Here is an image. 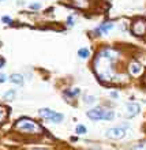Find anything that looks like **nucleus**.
Here are the masks:
<instances>
[{"label": "nucleus", "mask_w": 146, "mask_h": 150, "mask_svg": "<svg viewBox=\"0 0 146 150\" xmlns=\"http://www.w3.org/2000/svg\"><path fill=\"white\" fill-rule=\"evenodd\" d=\"M4 64H6V60H4L3 57H0V68H3Z\"/></svg>", "instance_id": "nucleus-20"}, {"label": "nucleus", "mask_w": 146, "mask_h": 150, "mask_svg": "<svg viewBox=\"0 0 146 150\" xmlns=\"http://www.w3.org/2000/svg\"><path fill=\"white\" fill-rule=\"evenodd\" d=\"M111 96H112V97H118V93H115L113 91V93H111Z\"/></svg>", "instance_id": "nucleus-22"}, {"label": "nucleus", "mask_w": 146, "mask_h": 150, "mask_svg": "<svg viewBox=\"0 0 146 150\" xmlns=\"http://www.w3.org/2000/svg\"><path fill=\"white\" fill-rule=\"evenodd\" d=\"M10 81H11L12 83H15V85H22V83H23V76L21 74H12L11 76H10Z\"/></svg>", "instance_id": "nucleus-10"}, {"label": "nucleus", "mask_w": 146, "mask_h": 150, "mask_svg": "<svg viewBox=\"0 0 146 150\" xmlns=\"http://www.w3.org/2000/svg\"><path fill=\"white\" fill-rule=\"evenodd\" d=\"M34 150H43V149H34Z\"/></svg>", "instance_id": "nucleus-23"}, {"label": "nucleus", "mask_w": 146, "mask_h": 150, "mask_svg": "<svg viewBox=\"0 0 146 150\" xmlns=\"http://www.w3.org/2000/svg\"><path fill=\"white\" fill-rule=\"evenodd\" d=\"M7 117H8V108L3 107V105H0V124L6 122V120H7Z\"/></svg>", "instance_id": "nucleus-9"}, {"label": "nucleus", "mask_w": 146, "mask_h": 150, "mask_svg": "<svg viewBox=\"0 0 146 150\" xmlns=\"http://www.w3.org/2000/svg\"><path fill=\"white\" fill-rule=\"evenodd\" d=\"M131 32L134 33L135 36H143L146 34V21L138 19L135 21L133 26H131Z\"/></svg>", "instance_id": "nucleus-5"}, {"label": "nucleus", "mask_w": 146, "mask_h": 150, "mask_svg": "<svg viewBox=\"0 0 146 150\" xmlns=\"http://www.w3.org/2000/svg\"><path fill=\"white\" fill-rule=\"evenodd\" d=\"M75 132H77V134H86V127L85 126H81V124H79V126H77V128H75Z\"/></svg>", "instance_id": "nucleus-13"}, {"label": "nucleus", "mask_w": 146, "mask_h": 150, "mask_svg": "<svg viewBox=\"0 0 146 150\" xmlns=\"http://www.w3.org/2000/svg\"><path fill=\"white\" fill-rule=\"evenodd\" d=\"M130 71H131V74L138 75V74H141V71H142V67L137 63H133L131 64V67H130Z\"/></svg>", "instance_id": "nucleus-11"}, {"label": "nucleus", "mask_w": 146, "mask_h": 150, "mask_svg": "<svg viewBox=\"0 0 146 150\" xmlns=\"http://www.w3.org/2000/svg\"><path fill=\"white\" fill-rule=\"evenodd\" d=\"M116 59V52L112 48H104L100 52H97L94 60V70L96 74L101 81H113V64Z\"/></svg>", "instance_id": "nucleus-1"}, {"label": "nucleus", "mask_w": 146, "mask_h": 150, "mask_svg": "<svg viewBox=\"0 0 146 150\" xmlns=\"http://www.w3.org/2000/svg\"><path fill=\"white\" fill-rule=\"evenodd\" d=\"M14 96H15V91L10 90V91H7V93L4 94V100H7V101H11V100L14 98Z\"/></svg>", "instance_id": "nucleus-14"}, {"label": "nucleus", "mask_w": 146, "mask_h": 150, "mask_svg": "<svg viewBox=\"0 0 146 150\" xmlns=\"http://www.w3.org/2000/svg\"><path fill=\"white\" fill-rule=\"evenodd\" d=\"M72 25H74L72 23V18L70 16V18H68V26H72Z\"/></svg>", "instance_id": "nucleus-21"}, {"label": "nucleus", "mask_w": 146, "mask_h": 150, "mask_svg": "<svg viewBox=\"0 0 146 150\" xmlns=\"http://www.w3.org/2000/svg\"><path fill=\"white\" fill-rule=\"evenodd\" d=\"M6 78H7V76H6L4 74H0V83H4V82H6Z\"/></svg>", "instance_id": "nucleus-19"}, {"label": "nucleus", "mask_w": 146, "mask_h": 150, "mask_svg": "<svg viewBox=\"0 0 146 150\" xmlns=\"http://www.w3.org/2000/svg\"><path fill=\"white\" fill-rule=\"evenodd\" d=\"M1 22H4V23H7V25H11L12 19L11 18H8V16H3V18H1Z\"/></svg>", "instance_id": "nucleus-17"}, {"label": "nucleus", "mask_w": 146, "mask_h": 150, "mask_svg": "<svg viewBox=\"0 0 146 150\" xmlns=\"http://www.w3.org/2000/svg\"><path fill=\"white\" fill-rule=\"evenodd\" d=\"M89 55H90V51H89L87 48H81V49L78 51V56L81 57V59H87Z\"/></svg>", "instance_id": "nucleus-12"}, {"label": "nucleus", "mask_w": 146, "mask_h": 150, "mask_svg": "<svg viewBox=\"0 0 146 150\" xmlns=\"http://www.w3.org/2000/svg\"><path fill=\"white\" fill-rule=\"evenodd\" d=\"M79 93H81V90H79V89H74V90L66 91V94H68V96H79Z\"/></svg>", "instance_id": "nucleus-15"}, {"label": "nucleus", "mask_w": 146, "mask_h": 150, "mask_svg": "<svg viewBox=\"0 0 146 150\" xmlns=\"http://www.w3.org/2000/svg\"><path fill=\"white\" fill-rule=\"evenodd\" d=\"M29 7H30V10H40V8H41V4L40 3H32Z\"/></svg>", "instance_id": "nucleus-16"}, {"label": "nucleus", "mask_w": 146, "mask_h": 150, "mask_svg": "<svg viewBox=\"0 0 146 150\" xmlns=\"http://www.w3.org/2000/svg\"><path fill=\"white\" fill-rule=\"evenodd\" d=\"M14 128H15L16 131L22 132V134H30V135H40L44 132L43 127L40 126L38 123H36L34 120H32V119H29V117L19 119V120L15 123Z\"/></svg>", "instance_id": "nucleus-2"}, {"label": "nucleus", "mask_w": 146, "mask_h": 150, "mask_svg": "<svg viewBox=\"0 0 146 150\" xmlns=\"http://www.w3.org/2000/svg\"><path fill=\"white\" fill-rule=\"evenodd\" d=\"M112 28H113V23H111V22H105V23L100 25L99 28L96 29V33H99V36H100L101 33H107V32H109V30H111Z\"/></svg>", "instance_id": "nucleus-8"}, {"label": "nucleus", "mask_w": 146, "mask_h": 150, "mask_svg": "<svg viewBox=\"0 0 146 150\" xmlns=\"http://www.w3.org/2000/svg\"><path fill=\"white\" fill-rule=\"evenodd\" d=\"M94 101H96V97H93V96H89V97H86V103L93 104Z\"/></svg>", "instance_id": "nucleus-18"}, {"label": "nucleus", "mask_w": 146, "mask_h": 150, "mask_svg": "<svg viewBox=\"0 0 146 150\" xmlns=\"http://www.w3.org/2000/svg\"><path fill=\"white\" fill-rule=\"evenodd\" d=\"M86 115L91 120H112L115 117L113 111L104 109V108H93L90 111H87Z\"/></svg>", "instance_id": "nucleus-3"}, {"label": "nucleus", "mask_w": 146, "mask_h": 150, "mask_svg": "<svg viewBox=\"0 0 146 150\" xmlns=\"http://www.w3.org/2000/svg\"><path fill=\"white\" fill-rule=\"evenodd\" d=\"M105 135L111 139H122L126 135V131L123 128H120V127H113V128H109Z\"/></svg>", "instance_id": "nucleus-6"}, {"label": "nucleus", "mask_w": 146, "mask_h": 150, "mask_svg": "<svg viewBox=\"0 0 146 150\" xmlns=\"http://www.w3.org/2000/svg\"><path fill=\"white\" fill-rule=\"evenodd\" d=\"M127 117H134V116H137V115L139 113V111H141V107H139L138 104H128L127 105Z\"/></svg>", "instance_id": "nucleus-7"}, {"label": "nucleus", "mask_w": 146, "mask_h": 150, "mask_svg": "<svg viewBox=\"0 0 146 150\" xmlns=\"http://www.w3.org/2000/svg\"><path fill=\"white\" fill-rule=\"evenodd\" d=\"M38 115L41 116V117L48 119V120H51V122H53V123H60L62 120H63V115L57 113V112L52 111V109H48V108H43V109H40Z\"/></svg>", "instance_id": "nucleus-4"}]
</instances>
